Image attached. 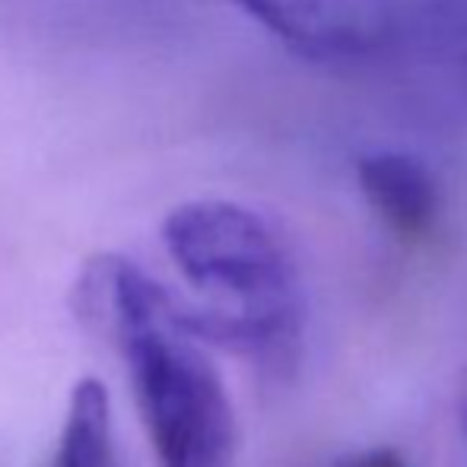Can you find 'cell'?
Returning <instances> with one entry per match:
<instances>
[{"label": "cell", "mask_w": 467, "mask_h": 467, "mask_svg": "<svg viewBox=\"0 0 467 467\" xmlns=\"http://www.w3.org/2000/svg\"><path fill=\"white\" fill-rule=\"evenodd\" d=\"M77 302L121 353L160 467H235L239 426L223 375L185 325L182 299L124 254H96Z\"/></svg>", "instance_id": "1"}, {"label": "cell", "mask_w": 467, "mask_h": 467, "mask_svg": "<svg viewBox=\"0 0 467 467\" xmlns=\"http://www.w3.org/2000/svg\"><path fill=\"white\" fill-rule=\"evenodd\" d=\"M162 245L203 296L201 306L182 302L185 325L203 344L271 369L293 363L302 334L299 277L265 216L223 197L185 201L162 220Z\"/></svg>", "instance_id": "2"}, {"label": "cell", "mask_w": 467, "mask_h": 467, "mask_svg": "<svg viewBox=\"0 0 467 467\" xmlns=\"http://www.w3.org/2000/svg\"><path fill=\"white\" fill-rule=\"evenodd\" d=\"M283 45L315 61L372 55L394 36L391 0H233Z\"/></svg>", "instance_id": "3"}, {"label": "cell", "mask_w": 467, "mask_h": 467, "mask_svg": "<svg viewBox=\"0 0 467 467\" xmlns=\"http://www.w3.org/2000/svg\"><path fill=\"white\" fill-rule=\"evenodd\" d=\"M357 182L391 235L420 242L432 233L439 220V185L417 156L400 150L366 153L357 162Z\"/></svg>", "instance_id": "4"}, {"label": "cell", "mask_w": 467, "mask_h": 467, "mask_svg": "<svg viewBox=\"0 0 467 467\" xmlns=\"http://www.w3.org/2000/svg\"><path fill=\"white\" fill-rule=\"evenodd\" d=\"M51 467H118L111 400L105 385L93 375L70 388L61 439Z\"/></svg>", "instance_id": "5"}, {"label": "cell", "mask_w": 467, "mask_h": 467, "mask_svg": "<svg viewBox=\"0 0 467 467\" xmlns=\"http://www.w3.org/2000/svg\"><path fill=\"white\" fill-rule=\"evenodd\" d=\"M337 467H407L404 455L394 449H366L357 451V455L344 458Z\"/></svg>", "instance_id": "6"}]
</instances>
